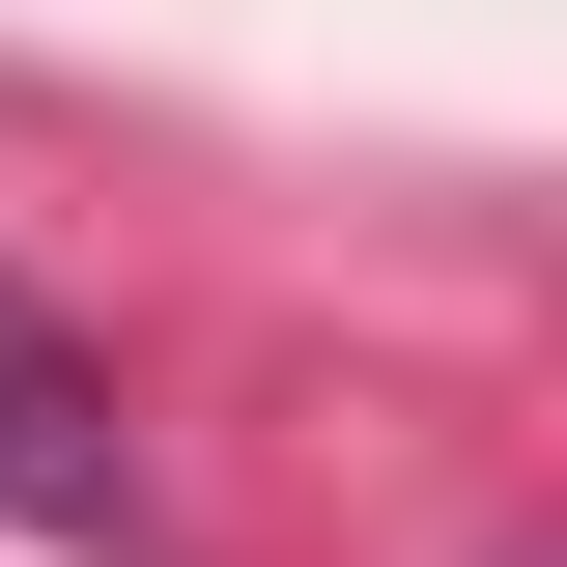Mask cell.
<instances>
[{
    "instance_id": "obj_1",
    "label": "cell",
    "mask_w": 567,
    "mask_h": 567,
    "mask_svg": "<svg viewBox=\"0 0 567 567\" xmlns=\"http://www.w3.org/2000/svg\"><path fill=\"white\" fill-rule=\"evenodd\" d=\"M0 539H85V567L142 539V425H114V369L29 312V256H0Z\"/></svg>"
}]
</instances>
